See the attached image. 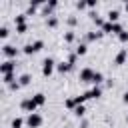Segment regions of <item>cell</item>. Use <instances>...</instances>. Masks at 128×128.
Instances as JSON below:
<instances>
[{"label": "cell", "mask_w": 128, "mask_h": 128, "mask_svg": "<svg viewBox=\"0 0 128 128\" xmlns=\"http://www.w3.org/2000/svg\"><path fill=\"white\" fill-rule=\"evenodd\" d=\"M44 48V40H32V42H28V44H24L22 46V52L26 54V56H32V54H36V52H40Z\"/></svg>", "instance_id": "obj_1"}, {"label": "cell", "mask_w": 128, "mask_h": 128, "mask_svg": "<svg viewBox=\"0 0 128 128\" xmlns=\"http://www.w3.org/2000/svg\"><path fill=\"white\" fill-rule=\"evenodd\" d=\"M56 64H58V62H56L54 58H50V56H48V58H44V60H42V76L50 78V76H52V72L56 70Z\"/></svg>", "instance_id": "obj_2"}, {"label": "cell", "mask_w": 128, "mask_h": 128, "mask_svg": "<svg viewBox=\"0 0 128 128\" xmlns=\"http://www.w3.org/2000/svg\"><path fill=\"white\" fill-rule=\"evenodd\" d=\"M102 32H104V34H116V36H118L120 32H124V26H122L120 22H108V20H106V24L102 26Z\"/></svg>", "instance_id": "obj_3"}, {"label": "cell", "mask_w": 128, "mask_h": 128, "mask_svg": "<svg viewBox=\"0 0 128 128\" xmlns=\"http://www.w3.org/2000/svg\"><path fill=\"white\" fill-rule=\"evenodd\" d=\"M42 122H44V118H42V114H38V112L26 116V126H28V128H40Z\"/></svg>", "instance_id": "obj_4"}, {"label": "cell", "mask_w": 128, "mask_h": 128, "mask_svg": "<svg viewBox=\"0 0 128 128\" xmlns=\"http://www.w3.org/2000/svg\"><path fill=\"white\" fill-rule=\"evenodd\" d=\"M36 108H38V104L34 102V98H32V96H30V98H24V100L20 102V110H22V112L34 114V112H36Z\"/></svg>", "instance_id": "obj_5"}, {"label": "cell", "mask_w": 128, "mask_h": 128, "mask_svg": "<svg viewBox=\"0 0 128 128\" xmlns=\"http://www.w3.org/2000/svg\"><path fill=\"white\" fill-rule=\"evenodd\" d=\"M2 54L6 56V60H16V56L20 54V48H16L12 44H4L2 46Z\"/></svg>", "instance_id": "obj_6"}, {"label": "cell", "mask_w": 128, "mask_h": 128, "mask_svg": "<svg viewBox=\"0 0 128 128\" xmlns=\"http://www.w3.org/2000/svg\"><path fill=\"white\" fill-rule=\"evenodd\" d=\"M12 72H16V60H4L0 64V74L4 76V74H12Z\"/></svg>", "instance_id": "obj_7"}, {"label": "cell", "mask_w": 128, "mask_h": 128, "mask_svg": "<svg viewBox=\"0 0 128 128\" xmlns=\"http://www.w3.org/2000/svg\"><path fill=\"white\" fill-rule=\"evenodd\" d=\"M94 72H96V70H92L90 66H86V68H82V70L78 72V80H80V82H92Z\"/></svg>", "instance_id": "obj_8"}, {"label": "cell", "mask_w": 128, "mask_h": 128, "mask_svg": "<svg viewBox=\"0 0 128 128\" xmlns=\"http://www.w3.org/2000/svg\"><path fill=\"white\" fill-rule=\"evenodd\" d=\"M56 6H58V2H56V0H48V2H44V4H42V14H44V16H48V18H50V16H54L52 12H54V8H56Z\"/></svg>", "instance_id": "obj_9"}, {"label": "cell", "mask_w": 128, "mask_h": 128, "mask_svg": "<svg viewBox=\"0 0 128 128\" xmlns=\"http://www.w3.org/2000/svg\"><path fill=\"white\" fill-rule=\"evenodd\" d=\"M126 58H128V50H126V48H120V50L116 52V56H114V64H116V66H122V64L126 62Z\"/></svg>", "instance_id": "obj_10"}, {"label": "cell", "mask_w": 128, "mask_h": 128, "mask_svg": "<svg viewBox=\"0 0 128 128\" xmlns=\"http://www.w3.org/2000/svg\"><path fill=\"white\" fill-rule=\"evenodd\" d=\"M104 36V32L102 30H92V32H88L86 36H84V42L88 44V42H96V40H100Z\"/></svg>", "instance_id": "obj_11"}, {"label": "cell", "mask_w": 128, "mask_h": 128, "mask_svg": "<svg viewBox=\"0 0 128 128\" xmlns=\"http://www.w3.org/2000/svg\"><path fill=\"white\" fill-rule=\"evenodd\" d=\"M72 68H74V66H72V64H70L68 60H66V62L62 60V62H58V64H56V70H58L60 74H68V72H70Z\"/></svg>", "instance_id": "obj_12"}, {"label": "cell", "mask_w": 128, "mask_h": 128, "mask_svg": "<svg viewBox=\"0 0 128 128\" xmlns=\"http://www.w3.org/2000/svg\"><path fill=\"white\" fill-rule=\"evenodd\" d=\"M42 2L40 0H34V2H30L28 4V8H26V16H32V14H36V10H38V6H40Z\"/></svg>", "instance_id": "obj_13"}, {"label": "cell", "mask_w": 128, "mask_h": 128, "mask_svg": "<svg viewBox=\"0 0 128 128\" xmlns=\"http://www.w3.org/2000/svg\"><path fill=\"white\" fill-rule=\"evenodd\" d=\"M108 22H118L120 20V10H116V8H112V10H108Z\"/></svg>", "instance_id": "obj_14"}, {"label": "cell", "mask_w": 128, "mask_h": 128, "mask_svg": "<svg viewBox=\"0 0 128 128\" xmlns=\"http://www.w3.org/2000/svg\"><path fill=\"white\" fill-rule=\"evenodd\" d=\"M86 94H88V98H100V96H102V88H100V86H92Z\"/></svg>", "instance_id": "obj_15"}, {"label": "cell", "mask_w": 128, "mask_h": 128, "mask_svg": "<svg viewBox=\"0 0 128 128\" xmlns=\"http://www.w3.org/2000/svg\"><path fill=\"white\" fill-rule=\"evenodd\" d=\"M26 20H28L26 12H20V14H16V16H14V24H16V26H20V24H28Z\"/></svg>", "instance_id": "obj_16"}, {"label": "cell", "mask_w": 128, "mask_h": 128, "mask_svg": "<svg viewBox=\"0 0 128 128\" xmlns=\"http://www.w3.org/2000/svg\"><path fill=\"white\" fill-rule=\"evenodd\" d=\"M18 82H20V86H22V88H24V86H28V84H30V82H32V76H30V74H26V72H24V74H20V76H18Z\"/></svg>", "instance_id": "obj_17"}, {"label": "cell", "mask_w": 128, "mask_h": 128, "mask_svg": "<svg viewBox=\"0 0 128 128\" xmlns=\"http://www.w3.org/2000/svg\"><path fill=\"white\" fill-rule=\"evenodd\" d=\"M74 52H76V56H84V54L88 52V44H86V42H80V44L76 46Z\"/></svg>", "instance_id": "obj_18"}, {"label": "cell", "mask_w": 128, "mask_h": 128, "mask_svg": "<svg viewBox=\"0 0 128 128\" xmlns=\"http://www.w3.org/2000/svg\"><path fill=\"white\" fill-rule=\"evenodd\" d=\"M32 98H34V102H36L38 106H44V104H46V94H42V92H36Z\"/></svg>", "instance_id": "obj_19"}, {"label": "cell", "mask_w": 128, "mask_h": 128, "mask_svg": "<svg viewBox=\"0 0 128 128\" xmlns=\"http://www.w3.org/2000/svg\"><path fill=\"white\" fill-rule=\"evenodd\" d=\"M24 124H26V120H24V118H20V116H16V118H12L10 128H22Z\"/></svg>", "instance_id": "obj_20"}, {"label": "cell", "mask_w": 128, "mask_h": 128, "mask_svg": "<svg viewBox=\"0 0 128 128\" xmlns=\"http://www.w3.org/2000/svg\"><path fill=\"white\" fill-rule=\"evenodd\" d=\"M16 80H18V78H16V72H12V74H4V76H2V82H4L6 86L12 84V82H16Z\"/></svg>", "instance_id": "obj_21"}, {"label": "cell", "mask_w": 128, "mask_h": 128, "mask_svg": "<svg viewBox=\"0 0 128 128\" xmlns=\"http://www.w3.org/2000/svg\"><path fill=\"white\" fill-rule=\"evenodd\" d=\"M76 40V34H74V30H68V32H64V42L66 44H72Z\"/></svg>", "instance_id": "obj_22"}, {"label": "cell", "mask_w": 128, "mask_h": 128, "mask_svg": "<svg viewBox=\"0 0 128 128\" xmlns=\"http://www.w3.org/2000/svg\"><path fill=\"white\" fill-rule=\"evenodd\" d=\"M102 80H104V74H102V72H94L92 84H94V86H100V84H102Z\"/></svg>", "instance_id": "obj_23"}, {"label": "cell", "mask_w": 128, "mask_h": 128, "mask_svg": "<svg viewBox=\"0 0 128 128\" xmlns=\"http://www.w3.org/2000/svg\"><path fill=\"white\" fill-rule=\"evenodd\" d=\"M72 112H74V116H78V118H84V114H86V106H84V104H82V106H76Z\"/></svg>", "instance_id": "obj_24"}, {"label": "cell", "mask_w": 128, "mask_h": 128, "mask_svg": "<svg viewBox=\"0 0 128 128\" xmlns=\"http://www.w3.org/2000/svg\"><path fill=\"white\" fill-rule=\"evenodd\" d=\"M58 22H60V20H58L56 16H50V18H46V26H48V28H56V26H58Z\"/></svg>", "instance_id": "obj_25"}, {"label": "cell", "mask_w": 128, "mask_h": 128, "mask_svg": "<svg viewBox=\"0 0 128 128\" xmlns=\"http://www.w3.org/2000/svg\"><path fill=\"white\" fill-rule=\"evenodd\" d=\"M64 108H68V110H74V108H76V102H74V98H66V100H64Z\"/></svg>", "instance_id": "obj_26"}, {"label": "cell", "mask_w": 128, "mask_h": 128, "mask_svg": "<svg viewBox=\"0 0 128 128\" xmlns=\"http://www.w3.org/2000/svg\"><path fill=\"white\" fill-rule=\"evenodd\" d=\"M8 34H10L8 26H0V38H2V40H6V38H8Z\"/></svg>", "instance_id": "obj_27"}, {"label": "cell", "mask_w": 128, "mask_h": 128, "mask_svg": "<svg viewBox=\"0 0 128 128\" xmlns=\"http://www.w3.org/2000/svg\"><path fill=\"white\" fill-rule=\"evenodd\" d=\"M28 32V24H20V26H16V34H26Z\"/></svg>", "instance_id": "obj_28"}, {"label": "cell", "mask_w": 128, "mask_h": 128, "mask_svg": "<svg viewBox=\"0 0 128 128\" xmlns=\"http://www.w3.org/2000/svg\"><path fill=\"white\" fill-rule=\"evenodd\" d=\"M118 40H120L122 44H126V42H128V30H124V32H120V34H118Z\"/></svg>", "instance_id": "obj_29"}, {"label": "cell", "mask_w": 128, "mask_h": 128, "mask_svg": "<svg viewBox=\"0 0 128 128\" xmlns=\"http://www.w3.org/2000/svg\"><path fill=\"white\" fill-rule=\"evenodd\" d=\"M8 88H10V90H12V92H18V90H20V88H22V86H20V82H18V80H16V82H12V84H8Z\"/></svg>", "instance_id": "obj_30"}, {"label": "cell", "mask_w": 128, "mask_h": 128, "mask_svg": "<svg viewBox=\"0 0 128 128\" xmlns=\"http://www.w3.org/2000/svg\"><path fill=\"white\" fill-rule=\"evenodd\" d=\"M66 22H68V26H76V22H78V18H76V16H70V18H68Z\"/></svg>", "instance_id": "obj_31"}, {"label": "cell", "mask_w": 128, "mask_h": 128, "mask_svg": "<svg viewBox=\"0 0 128 128\" xmlns=\"http://www.w3.org/2000/svg\"><path fill=\"white\" fill-rule=\"evenodd\" d=\"M76 58H78V56H76V52H72V54L68 56V62H70V64L74 66V64H76Z\"/></svg>", "instance_id": "obj_32"}, {"label": "cell", "mask_w": 128, "mask_h": 128, "mask_svg": "<svg viewBox=\"0 0 128 128\" xmlns=\"http://www.w3.org/2000/svg\"><path fill=\"white\" fill-rule=\"evenodd\" d=\"M76 8L78 10H84V8H88V4L86 2H76Z\"/></svg>", "instance_id": "obj_33"}, {"label": "cell", "mask_w": 128, "mask_h": 128, "mask_svg": "<svg viewBox=\"0 0 128 128\" xmlns=\"http://www.w3.org/2000/svg\"><path fill=\"white\" fill-rule=\"evenodd\" d=\"M86 4H88V8H90V10H92V8H96V6H98V4H96V2H94V0H88V2H86Z\"/></svg>", "instance_id": "obj_34"}, {"label": "cell", "mask_w": 128, "mask_h": 128, "mask_svg": "<svg viewBox=\"0 0 128 128\" xmlns=\"http://www.w3.org/2000/svg\"><path fill=\"white\" fill-rule=\"evenodd\" d=\"M122 102H124V104H128V92H124V94H122Z\"/></svg>", "instance_id": "obj_35"}, {"label": "cell", "mask_w": 128, "mask_h": 128, "mask_svg": "<svg viewBox=\"0 0 128 128\" xmlns=\"http://www.w3.org/2000/svg\"><path fill=\"white\" fill-rule=\"evenodd\" d=\"M124 10H126V12H128V2H126V4H124Z\"/></svg>", "instance_id": "obj_36"}, {"label": "cell", "mask_w": 128, "mask_h": 128, "mask_svg": "<svg viewBox=\"0 0 128 128\" xmlns=\"http://www.w3.org/2000/svg\"><path fill=\"white\" fill-rule=\"evenodd\" d=\"M126 122H128V116H126Z\"/></svg>", "instance_id": "obj_37"}]
</instances>
